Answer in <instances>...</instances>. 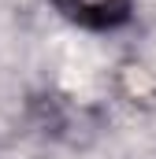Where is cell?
I'll use <instances>...</instances> for the list:
<instances>
[{
	"instance_id": "1",
	"label": "cell",
	"mask_w": 156,
	"mask_h": 159,
	"mask_svg": "<svg viewBox=\"0 0 156 159\" xmlns=\"http://www.w3.org/2000/svg\"><path fill=\"white\" fill-rule=\"evenodd\" d=\"M52 7L82 30H119L130 22V0H52Z\"/></svg>"
}]
</instances>
